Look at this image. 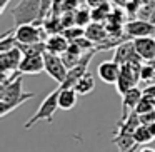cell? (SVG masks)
<instances>
[{
    "label": "cell",
    "instance_id": "1",
    "mask_svg": "<svg viewBox=\"0 0 155 152\" xmlns=\"http://www.w3.org/2000/svg\"><path fill=\"white\" fill-rule=\"evenodd\" d=\"M22 72H12L10 77L0 80V117H5L24 102L35 97L34 92H24L22 87Z\"/></svg>",
    "mask_w": 155,
    "mask_h": 152
},
{
    "label": "cell",
    "instance_id": "2",
    "mask_svg": "<svg viewBox=\"0 0 155 152\" xmlns=\"http://www.w3.org/2000/svg\"><path fill=\"white\" fill-rule=\"evenodd\" d=\"M60 90H62V89H60V85H58L54 92H50V94L44 99V102H42L40 107L37 109V112H35V114L24 124V129L30 130V129L34 127L35 124H38L40 120H47V122L54 120V115H55V112H57V109H60V105H58Z\"/></svg>",
    "mask_w": 155,
    "mask_h": 152
},
{
    "label": "cell",
    "instance_id": "3",
    "mask_svg": "<svg viewBox=\"0 0 155 152\" xmlns=\"http://www.w3.org/2000/svg\"><path fill=\"white\" fill-rule=\"evenodd\" d=\"M40 8H42L40 0H20L10 10L14 22H15V27L37 22L40 19Z\"/></svg>",
    "mask_w": 155,
    "mask_h": 152
},
{
    "label": "cell",
    "instance_id": "4",
    "mask_svg": "<svg viewBox=\"0 0 155 152\" xmlns=\"http://www.w3.org/2000/svg\"><path fill=\"white\" fill-rule=\"evenodd\" d=\"M22 59H24V52L18 47L0 52V80L7 79L8 74H12V72H17Z\"/></svg>",
    "mask_w": 155,
    "mask_h": 152
},
{
    "label": "cell",
    "instance_id": "5",
    "mask_svg": "<svg viewBox=\"0 0 155 152\" xmlns=\"http://www.w3.org/2000/svg\"><path fill=\"white\" fill-rule=\"evenodd\" d=\"M44 60H45V72H47L55 82L62 84L68 75V69H67V65H65L62 55L52 54V52H45Z\"/></svg>",
    "mask_w": 155,
    "mask_h": 152
},
{
    "label": "cell",
    "instance_id": "6",
    "mask_svg": "<svg viewBox=\"0 0 155 152\" xmlns=\"http://www.w3.org/2000/svg\"><path fill=\"white\" fill-rule=\"evenodd\" d=\"M14 35L17 37V40L20 44H34V42L44 40V37L48 34L45 32L44 27H38L35 24H24V25L15 27Z\"/></svg>",
    "mask_w": 155,
    "mask_h": 152
},
{
    "label": "cell",
    "instance_id": "7",
    "mask_svg": "<svg viewBox=\"0 0 155 152\" xmlns=\"http://www.w3.org/2000/svg\"><path fill=\"white\" fill-rule=\"evenodd\" d=\"M125 34L130 35L132 39L137 37H148V35H155V24L150 20H143V19H132L125 24Z\"/></svg>",
    "mask_w": 155,
    "mask_h": 152
},
{
    "label": "cell",
    "instance_id": "8",
    "mask_svg": "<svg viewBox=\"0 0 155 152\" xmlns=\"http://www.w3.org/2000/svg\"><path fill=\"white\" fill-rule=\"evenodd\" d=\"M114 60L117 62V64H120V65L128 64V62H145L143 59L138 55V52L135 50L134 42H130V40L124 42V44H120L117 49H115Z\"/></svg>",
    "mask_w": 155,
    "mask_h": 152
},
{
    "label": "cell",
    "instance_id": "9",
    "mask_svg": "<svg viewBox=\"0 0 155 152\" xmlns=\"http://www.w3.org/2000/svg\"><path fill=\"white\" fill-rule=\"evenodd\" d=\"M97 75L100 77L102 82L115 85L118 80V75H120V64H117L114 59H112V60L102 62L97 67Z\"/></svg>",
    "mask_w": 155,
    "mask_h": 152
},
{
    "label": "cell",
    "instance_id": "10",
    "mask_svg": "<svg viewBox=\"0 0 155 152\" xmlns=\"http://www.w3.org/2000/svg\"><path fill=\"white\" fill-rule=\"evenodd\" d=\"M18 70L22 74H27V75H35V74H40L42 70H45V60H44V55H24L20 62V67Z\"/></svg>",
    "mask_w": 155,
    "mask_h": 152
},
{
    "label": "cell",
    "instance_id": "11",
    "mask_svg": "<svg viewBox=\"0 0 155 152\" xmlns=\"http://www.w3.org/2000/svg\"><path fill=\"white\" fill-rule=\"evenodd\" d=\"M132 42H134L135 50L138 52V55L145 62L152 60L155 57V37H152V35H148V37H137V39H132Z\"/></svg>",
    "mask_w": 155,
    "mask_h": 152
},
{
    "label": "cell",
    "instance_id": "12",
    "mask_svg": "<svg viewBox=\"0 0 155 152\" xmlns=\"http://www.w3.org/2000/svg\"><path fill=\"white\" fill-rule=\"evenodd\" d=\"M142 95H143V90H140L137 85L132 87L128 92H125V94L122 95V117L120 119H125L132 110H135V107H137V104L140 102Z\"/></svg>",
    "mask_w": 155,
    "mask_h": 152
},
{
    "label": "cell",
    "instance_id": "13",
    "mask_svg": "<svg viewBox=\"0 0 155 152\" xmlns=\"http://www.w3.org/2000/svg\"><path fill=\"white\" fill-rule=\"evenodd\" d=\"M85 35H87L95 45L104 44V42L110 37L107 29H105V24H102V22H90V24L85 27Z\"/></svg>",
    "mask_w": 155,
    "mask_h": 152
},
{
    "label": "cell",
    "instance_id": "14",
    "mask_svg": "<svg viewBox=\"0 0 155 152\" xmlns=\"http://www.w3.org/2000/svg\"><path fill=\"white\" fill-rule=\"evenodd\" d=\"M45 45H47V52L62 55L64 52H67L70 42L64 34H54V35H48V39L45 40Z\"/></svg>",
    "mask_w": 155,
    "mask_h": 152
},
{
    "label": "cell",
    "instance_id": "15",
    "mask_svg": "<svg viewBox=\"0 0 155 152\" xmlns=\"http://www.w3.org/2000/svg\"><path fill=\"white\" fill-rule=\"evenodd\" d=\"M60 85V84H58ZM60 97H58V105H60L62 110H72V109L77 105V100H78V92L75 90L74 87H62L60 85Z\"/></svg>",
    "mask_w": 155,
    "mask_h": 152
},
{
    "label": "cell",
    "instance_id": "16",
    "mask_svg": "<svg viewBox=\"0 0 155 152\" xmlns=\"http://www.w3.org/2000/svg\"><path fill=\"white\" fill-rule=\"evenodd\" d=\"M112 142H114L120 150H130V149H134V147L138 145L137 142H135V139H134V134L118 132V130H115V135H114V139H112Z\"/></svg>",
    "mask_w": 155,
    "mask_h": 152
},
{
    "label": "cell",
    "instance_id": "17",
    "mask_svg": "<svg viewBox=\"0 0 155 152\" xmlns=\"http://www.w3.org/2000/svg\"><path fill=\"white\" fill-rule=\"evenodd\" d=\"M74 89L78 92V95H87V94H90V92L95 89L94 75H92L90 72H85V74L82 75V77L78 79L77 82H75Z\"/></svg>",
    "mask_w": 155,
    "mask_h": 152
},
{
    "label": "cell",
    "instance_id": "18",
    "mask_svg": "<svg viewBox=\"0 0 155 152\" xmlns=\"http://www.w3.org/2000/svg\"><path fill=\"white\" fill-rule=\"evenodd\" d=\"M42 27L45 29L48 35H54V34H62L64 32V24H62V19L60 15H48V17L44 19V24Z\"/></svg>",
    "mask_w": 155,
    "mask_h": 152
},
{
    "label": "cell",
    "instance_id": "19",
    "mask_svg": "<svg viewBox=\"0 0 155 152\" xmlns=\"http://www.w3.org/2000/svg\"><path fill=\"white\" fill-rule=\"evenodd\" d=\"M134 139L138 145L140 144H150L152 140H155L152 132H150V129H148V125H145V124H140L134 130Z\"/></svg>",
    "mask_w": 155,
    "mask_h": 152
},
{
    "label": "cell",
    "instance_id": "20",
    "mask_svg": "<svg viewBox=\"0 0 155 152\" xmlns=\"http://www.w3.org/2000/svg\"><path fill=\"white\" fill-rule=\"evenodd\" d=\"M90 10H92V22H102V24H104V22L108 19V15H110L112 7H110L108 2H105V4H102L100 7L90 8Z\"/></svg>",
    "mask_w": 155,
    "mask_h": 152
},
{
    "label": "cell",
    "instance_id": "21",
    "mask_svg": "<svg viewBox=\"0 0 155 152\" xmlns=\"http://www.w3.org/2000/svg\"><path fill=\"white\" fill-rule=\"evenodd\" d=\"M150 110H155V97L143 94L140 99V102H138L137 107H135V112L140 115V114H145V112H150Z\"/></svg>",
    "mask_w": 155,
    "mask_h": 152
},
{
    "label": "cell",
    "instance_id": "22",
    "mask_svg": "<svg viewBox=\"0 0 155 152\" xmlns=\"http://www.w3.org/2000/svg\"><path fill=\"white\" fill-rule=\"evenodd\" d=\"M92 22V10L88 8H77L75 10V25H80V27H87Z\"/></svg>",
    "mask_w": 155,
    "mask_h": 152
},
{
    "label": "cell",
    "instance_id": "23",
    "mask_svg": "<svg viewBox=\"0 0 155 152\" xmlns=\"http://www.w3.org/2000/svg\"><path fill=\"white\" fill-rule=\"evenodd\" d=\"M153 10H155V0H148L143 5H140V8L137 12V17L143 19V20H150V15L153 14Z\"/></svg>",
    "mask_w": 155,
    "mask_h": 152
},
{
    "label": "cell",
    "instance_id": "24",
    "mask_svg": "<svg viewBox=\"0 0 155 152\" xmlns=\"http://www.w3.org/2000/svg\"><path fill=\"white\" fill-rule=\"evenodd\" d=\"M62 34L65 35V37L68 39V42H74L75 39L82 37V35H85V29L80 27V25H72V27H67L64 29V32Z\"/></svg>",
    "mask_w": 155,
    "mask_h": 152
},
{
    "label": "cell",
    "instance_id": "25",
    "mask_svg": "<svg viewBox=\"0 0 155 152\" xmlns=\"http://www.w3.org/2000/svg\"><path fill=\"white\" fill-rule=\"evenodd\" d=\"M153 77H155V67L153 65H152L150 62H147V64L142 65V69H140V80L150 82Z\"/></svg>",
    "mask_w": 155,
    "mask_h": 152
},
{
    "label": "cell",
    "instance_id": "26",
    "mask_svg": "<svg viewBox=\"0 0 155 152\" xmlns=\"http://www.w3.org/2000/svg\"><path fill=\"white\" fill-rule=\"evenodd\" d=\"M52 5H54V0H40V19L38 20H44L45 17L50 15V10H52Z\"/></svg>",
    "mask_w": 155,
    "mask_h": 152
},
{
    "label": "cell",
    "instance_id": "27",
    "mask_svg": "<svg viewBox=\"0 0 155 152\" xmlns=\"http://www.w3.org/2000/svg\"><path fill=\"white\" fill-rule=\"evenodd\" d=\"M140 122H142V124H145V125H150L152 122H155V110L140 114Z\"/></svg>",
    "mask_w": 155,
    "mask_h": 152
},
{
    "label": "cell",
    "instance_id": "28",
    "mask_svg": "<svg viewBox=\"0 0 155 152\" xmlns=\"http://www.w3.org/2000/svg\"><path fill=\"white\" fill-rule=\"evenodd\" d=\"M105 2H108V0H85L87 7H90V8L100 7V5H102V4H105Z\"/></svg>",
    "mask_w": 155,
    "mask_h": 152
},
{
    "label": "cell",
    "instance_id": "29",
    "mask_svg": "<svg viewBox=\"0 0 155 152\" xmlns=\"http://www.w3.org/2000/svg\"><path fill=\"white\" fill-rule=\"evenodd\" d=\"M8 4H10V0H0V14H4L5 8L8 7Z\"/></svg>",
    "mask_w": 155,
    "mask_h": 152
},
{
    "label": "cell",
    "instance_id": "30",
    "mask_svg": "<svg viewBox=\"0 0 155 152\" xmlns=\"http://www.w3.org/2000/svg\"><path fill=\"white\" fill-rule=\"evenodd\" d=\"M148 129H150V132H152V135H153V139H155V122H152L150 125H148Z\"/></svg>",
    "mask_w": 155,
    "mask_h": 152
},
{
    "label": "cell",
    "instance_id": "31",
    "mask_svg": "<svg viewBox=\"0 0 155 152\" xmlns=\"http://www.w3.org/2000/svg\"><path fill=\"white\" fill-rule=\"evenodd\" d=\"M140 152H155V149L153 147H148V145H147V147H143Z\"/></svg>",
    "mask_w": 155,
    "mask_h": 152
},
{
    "label": "cell",
    "instance_id": "32",
    "mask_svg": "<svg viewBox=\"0 0 155 152\" xmlns=\"http://www.w3.org/2000/svg\"><path fill=\"white\" fill-rule=\"evenodd\" d=\"M150 22H152V24H155V10H153V14L150 15Z\"/></svg>",
    "mask_w": 155,
    "mask_h": 152
},
{
    "label": "cell",
    "instance_id": "33",
    "mask_svg": "<svg viewBox=\"0 0 155 152\" xmlns=\"http://www.w3.org/2000/svg\"><path fill=\"white\" fill-rule=\"evenodd\" d=\"M137 150V147H134V149H130V150H120V152H135Z\"/></svg>",
    "mask_w": 155,
    "mask_h": 152
},
{
    "label": "cell",
    "instance_id": "34",
    "mask_svg": "<svg viewBox=\"0 0 155 152\" xmlns=\"http://www.w3.org/2000/svg\"><path fill=\"white\" fill-rule=\"evenodd\" d=\"M148 62H150V64H152V65H153V67H155V57L152 59V60H148Z\"/></svg>",
    "mask_w": 155,
    "mask_h": 152
}]
</instances>
